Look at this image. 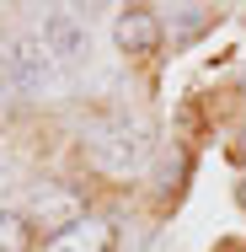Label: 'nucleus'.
Instances as JSON below:
<instances>
[{"label":"nucleus","mask_w":246,"mask_h":252,"mask_svg":"<svg viewBox=\"0 0 246 252\" xmlns=\"http://www.w3.org/2000/svg\"><path fill=\"white\" fill-rule=\"evenodd\" d=\"M27 102L22 81H16V64H11V49H0V113H16Z\"/></svg>","instance_id":"obj_9"},{"label":"nucleus","mask_w":246,"mask_h":252,"mask_svg":"<svg viewBox=\"0 0 246 252\" xmlns=\"http://www.w3.org/2000/svg\"><path fill=\"white\" fill-rule=\"evenodd\" d=\"M5 49H11L16 81H22V92H27V97H54V92L64 86V64L49 54L43 38H11Z\"/></svg>","instance_id":"obj_2"},{"label":"nucleus","mask_w":246,"mask_h":252,"mask_svg":"<svg viewBox=\"0 0 246 252\" xmlns=\"http://www.w3.org/2000/svg\"><path fill=\"white\" fill-rule=\"evenodd\" d=\"M43 252H112V225L97 220V215H86V220L64 225L59 236H49Z\"/></svg>","instance_id":"obj_5"},{"label":"nucleus","mask_w":246,"mask_h":252,"mask_svg":"<svg viewBox=\"0 0 246 252\" xmlns=\"http://www.w3.org/2000/svg\"><path fill=\"white\" fill-rule=\"evenodd\" d=\"M32 220L49 231V236H59L64 225H75V220H86V204L75 199L70 188H49V199L38 193V204H32Z\"/></svg>","instance_id":"obj_6"},{"label":"nucleus","mask_w":246,"mask_h":252,"mask_svg":"<svg viewBox=\"0 0 246 252\" xmlns=\"http://www.w3.org/2000/svg\"><path fill=\"white\" fill-rule=\"evenodd\" d=\"M241 204H246V177H241Z\"/></svg>","instance_id":"obj_11"},{"label":"nucleus","mask_w":246,"mask_h":252,"mask_svg":"<svg viewBox=\"0 0 246 252\" xmlns=\"http://www.w3.org/2000/svg\"><path fill=\"white\" fill-rule=\"evenodd\" d=\"M161 38H166V22H161L150 5H123V11L112 16V43L123 54H155Z\"/></svg>","instance_id":"obj_4"},{"label":"nucleus","mask_w":246,"mask_h":252,"mask_svg":"<svg viewBox=\"0 0 246 252\" xmlns=\"http://www.w3.org/2000/svg\"><path fill=\"white\" fill-rule=\"evenodd\" d=\"M236 151H241V156H246V124H241V134H236Z\"/></svg>","instance_id":"obj_10"},{"label":"nucleus","mask_w":246,"mask_h":252,"mask_svg":"<svg viewBox=\"0 0 246 252\" xmlns=\"http://www.w3.org/2000/svg\"><path fill=\"white\" fill-rule=\"evenodd\" d=\"M166 22H171V43H193L198 32H209V11L203 5H177Z\"/></svg>","instance_id":"obj_8"},{"label":"nucleus","mask_w":246,"mask_h":252,"mask_svg":"<svg viewBox=\"0 0 246 252\" xmlns=\"http://www.w3.org/2000/svg\"><path fill=\"white\" fill-rule=\"evenodd\" d=\"M38 38L49 43V54L59 64H86V59H91V32H86L81 11H43Z\"/></svg>","instance_id":"obj_3"},{"label":"nucleus","mask_w":246,"mask_h":252,"mask_svg":"<svg viewBox=\"0 0 246 252\" xmlns=\"http://www.w3.org/2000/svg\"><path fill=\"white\" fill-rule=\"evenodd\" d=\"M32 247V220L16 209H0V252H27Z\"/></svg>","instance_id":"obj_7"},{"label":"nucleus","mask_w":246,"mask_h":252,"mask_svg":"<svg viewBox=\"0 0 246 252\" xmlns=\"http://www.w3.org/2000/svg\"><path fill=\"white\" fill-rule=\"evenodd\" d=\"M86 151L91 166L107 177H139L155 161V124L139 113H102L86 129Z\"/></svg>","instance_id":"obj_1"}]
</instances>
